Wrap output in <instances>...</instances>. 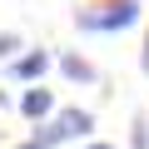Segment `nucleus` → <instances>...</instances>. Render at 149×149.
Returning a JSON list of instances; mask_svg holds the SVG:
<instances>
[{
	"label": "nucleus",
	"mask_w": 149,
	"mask_h": 149,
	"mask_svg": "<svg viewBox=\"0 0 149 149\" xmlns=\"http://www.w3.org/2000/svg\"><path fill=\"white\" fill-rule=\"evenodd\" d=\"M20 114H25L30 124H35V119H50V114H55V95L45 90V80H40V85H30V90L20 95Z\"/></svg>",
	"instance_id": "4"
},
{
	"label": "nucleus",
	"mask_w": 149,
	"mask_h": 149,
	"mask_svg": "<svg viewBox=\"0 0 149 149\" xmlns=\"http://www.w3.org/2000/svg\"><path fill=\"white\" fill-rule=\"evenodd\" d=\"M55 65H60V74H65L70 85H95V80H100V70H95L80 50H60V55H55Z\"/></svg>",
	"instance_id": "3"
},
{
	"label": "nucleus",
	"mask_w": 149,
	"mask_h": 149,
	"mask_svg": "<svg viewBox=\"0 0 149 149\" xmlns=\"http://www.w3.org/2000/svg\"><path fill=\"white\" fill-rule=\"evenodd\" d=\"M129 149H149V119H144V114H134V139H129Z\"/></svg>",
	"instance_id": "5"
},
{
	"label": "nucleus",
	"mask_w": 149,
	"mask_h": 149,
	"mask_svg": "<svg viewBox=\"0 0 149 149\" xmlns=\"http://www.w3.org/2000/svg\"><path fill=\"white\" fill-rule=\"evenodd\" d=\"M15 50H20V35L15 30H0V60H10Z\"/></svg>",
	"instance_id": "6"
},
{
	"label": "nucleus",
	"mask_w": 149,
	"mask_h": 149,
	"mask_svg": "<svg viewBox=\"0 0 149 149\" xmlns=\"http://www.w3.org/2000/svg\"><path fill=\"white\" fill-rule=\"evenodd\" d=\"M50 65H55V55H50V50H25V55H10L5 74H10L15 85H40L45 74H50Z\"/></svg>",
	"instance_id": "2"
},
{
	"label": "nucleus",
	"mask_w": 149,
	"mask_h": 149,
	"mask_svg": "<svg viewBox=\"0 0 149 149\" xmlns=\"http://www.w3.org/2000/svg\"><path fill=\"white\" fill-rule=\"evenodd\" d=\"M139 70L149 74V35H144V55H139Z\"/></svg>",
	"instance_id": "7"
},
{
	"label": "nucleus",
	"mask_w": 149,
	"mask_h": 149,
	"mask_svg": "<svg viewBox=\"0 0 149 149\" xmlns=\"http://www.w3.org/2000/svg\"><path fill=\"white\" fill-rule=\"evenodd\" d=\"M90 149H119V144H104V139H95V144H90Z\"/></svg>",
	"instance_id": "9"
},
{
	"label": "nucleus",
	"mask_w": 149,
	"mask_h": 149,
	"mask_svg": "<svg viewBox=\"0 0 149 149\" xmlns=\"http://www.w3.org/2000/svg\"><path fill=\"white\" fill-rule=\"evenodd\" d=\"M15 149H45V144H40V139H25V144H15Z\"/></svg>",
	"instance_id": "8"
},
{
	"label": "nucleus",
	"mask_w": 149,
	"mask_h": 149,
	"mask_svg": "<svg viewBox=\"0 0 149 149\" xmlns=\"http://www.w3.org/2000/svg\"><path fill=\"white\" fill-rule=\"evenodd\" d=\"M139 0H104V5H90V10H74V25L85 35H114V30H129L139 25Z\"/></svg>",
	"instance_id": "1"
}]
</instances>
